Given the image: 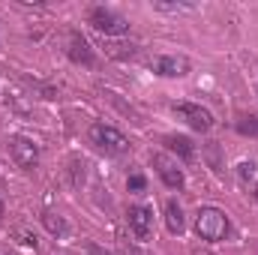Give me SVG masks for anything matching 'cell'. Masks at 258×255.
I'll return each mask as SVG.
<instances>
[{"instance_id": "obj_8", "label": "cell", "mask_w": 258, "mask_h": 255, "mask_svg": "<svg viewBox=\"0 0 258 255\" xmlns=\"http://www.w3.org/2000/svg\"><path fill=\"white\" fill-rule=\"evenodd\" d=\"M153 168H156V174L162 177V183H165L168 189H183L186 177H183V171L177 168L174 159H168L165 153H153Z\"/></svg>"}, {"instance_id": "obj_7", "label": "cell", "mask_w": 258, "mask_h": 255, "mask_svg": "<svg viewBox=\"0 0 258 255\" xmlns=\"http://www.w3.org/2000/svg\"><path fill=\"white\" fill-rule=\"evenodd\" d=\"M150 69L162 78H183L189 75V60L183 54H162V57H153Z\"/></svg>"}, {"instance_id": "obj_18", "label": "cell", "mask_w": 258, "mask_h": 255, "mask_svg": "<svg viewBox=\"0 0 258 255\" xmlns=\"http://www.w3.org/2000/svg\"><path fill=\"white\" fill-rule=\"evenodd\" d=\"M252 195H255V201H258V186H255V192H252Z\"/></svg>"}, {"instance_id": "obj_2", "label": "cell", "mask_w": 258, "mask_h": 255, "mask_svg": "<svg viewBox=\"0 0 258 255\" xmlns=\"http://www.w3.org/2000/svg\"><path fill=\"white\" fill-rule=\"evenodd\" d=\"M90 144L108 156H120L129 150V138L120 132V129L108 126V123H93L90 126Z\"/></svg>"}, {"instance_id": "obj_16", "label": "cell", "mask_w": 258, "mask_h": 255, "mask_svg": "<svg viewBox=\"0 0 258 255\" xmlns=\"http://www.w3.org/2000/svg\"><path fill=\"white\" fill-rule=\"evenodd\" d=\"M126 186H129V192H141L144 186H147V180H144V174H132L126 180Z\"/></svg>"}, {"instance_id": "obj_17", "label": "cell", "mask_w": 258, "mask_h": 255, "mask_svg": "<svg viewBox=\"0 0 258 255\" xmlns=\"http://www.w3.org/2000/svg\"><path fill=\"white\" fill-rule=\"evenodd\" d=\"M0 216H3V195H0Z\"/></svg>"}, {"instance_id": "obj_6", "label": "cell", "mask_w": 258, "mask_h": 255, "mask_svg": "<svg viewBox=\"0 0 258 255\" xmlns=\"http://www.w3.org/2000/svg\"><path fill=\"white\" fill-rule=\"evenodd\" d=\"M126 219H129V228L138 240H147L153 234V207L147 204H132L126 210Z\"/></svg>"}, {"instance_id": "obj_12", "label": "cell", "mask_w": 258, "mask_h": 255, "mask_svg": "<svg viewBox=\"0 0 258 255\" xmlns=\"http://www.w3.org/2000/svg\"><path fill=\"white\" fill-rule=\"evenodd\" d=\"M42 225H45L54 237H63L66 231H69V228H66V222H63V216H57V213H51V210H45V213H42Z\"/></svg>"}, {"instance_id": "obj_5", "label": "cell", "mask_w": 258, "mask_h": 255, "mask_svg": "<svg viewBox=\"0 0 258 255\" xmlns=\"http://www.w3.org/2000/svg\"><path fill=\"white\" fill-rule=\"evenodd\" d=\"M171 111H174L177 117H183L195 132H210V129H213V114H210L204 105H198V102H174Z\"/></svg>"}, {"instance_id": "obj_4", "label": "cell", "mask_w": 258, "mask_h": 255, "mask_svg": "<svg viewBox=\"0 0 258 255\" xmlns=\"http://www.w3.org/2000/svg\"><path fill=\"white\" fill-rule=\"evenodd\" d=\"M9 153H12L15 165L24 168V171H33L39 165V144L27 135H12L9 138Z\"/></svg>"}, {"instance_id": "obj_3", "label": "cell", "mask_w": 258, "mask_h": 255, "mask_svg": "<svg viewBox=\"0 0 258 255\" xmlns=\"http://www.w3.org/2000/svg\"><path fill=\"white\" fill-rule=\"evenodd\" d=\"M87 24H90L93 30L105 33V36H123V33H129L126 18L117 15L114 9H105V6H93V9L87 12Z\"/></svg>"}, {"instance_id": "obj_10", "label": "cell", "mask_w": 258, "mask_h": 255, "mask_svg": "<svg viewBox=\"0 0 258 255\" xmlns=\"http://www.w3.org/2000/svg\"><path fill=\"white\" fill-rule=\"evenodd\" d=\"M165 225H168V231L171 234H183L186 231V219H183V207L171 198L168 204H165Z\"/></svg>"}, {"instance_id": "obj_1", "label": "cell", "mask_w": 258, "mask_h": 255, "mask_svg": "<svg viewBox=\"0 0 258 255\" xmlns=\"http://www.w3.org/2000/svg\"><path fill=\"white\" fill-rule=\"evenodd\" d=\"M195 231H198L201 240L219 243V240L228 237L231 225H228V216L219 207H198V213H195Z\"/></svg>"}, {"instance_id": "obj_9", "label": "cell", "mask_w": 258, "mask_h": 255, "mask_svg": "<svg viewBox=\"0 0 258 255\" xmlns=\"http://www.w3.org/2000/svg\"><path fill=\"white\" fill-rule=\"evenodd\" d=\"M66 54H69V60L72 63H81V66H93V48H90V42L78 33V30H72L69 33V48H66Z\"/></svg>"}, {"instance_id": "obj_13", "label": "cell", "mask_w": 258, "mask_h": 255, "mask_svg": "<svg viewBox=\"0 0 258 255\" xmlns=\"http://www.w3.org/2000/svg\"><path fill=\"white\" fill-rule=\"evenodd\" d=\"M234 129L240 132V135H249V138H258V117L255 114H243V117H237V123Z\"/></svg>"}, {"instance_id": "obj_11", "label": "cell", "mask_w": 258, "mask_h": 255, "mask_svg": "<svg viewBox=\"0 0 258 255\" xmlns=\"http://www.w3.org/2000/svg\"><path fill=\"white\" fill-rule=\"evenodd\" d=\"M162 141H165V147H168L171 153H177V156H180V159H186V162L195 156V144L186 138V135H165Z\"/></svg>"}, {"instance_id": "obj_14", "label": "cell", "mask_w": 258, "mask_h": 255, "mask_svg": "<svg viewBox=\"0 0 258 255\" xmlns=\"http://www.w3.org/2000/svg\"><path fill=\"white\" fill-rule=\"evenodd\" d=\"M255 171H258L255 162H240V165H237V177H240V180H252Z\"/></svg>"}, {"instance_id": "obj_15", "label": "cell", "mask_w": 258, "mask_h": 255, "mask_svg": "<svg viewBox=\"0 0 258 255\" xmlns=\"http://www.w3.org/2000/svg\"><path fill=\"white\" fill-rule=\"evenodd\" d=\"M153 9H159V12H186L192 6H186V3H153Z\"/></svg>"}]
</instances>
